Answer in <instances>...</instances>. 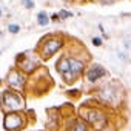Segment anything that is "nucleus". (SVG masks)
Instances as JSON below:
<instances>
[{"label":"nucleus","instance_id":"nucleus-1","mask_svg":"<svg viewBox=\"0 0 131 131\" xmlns=\"http://www.w3.org/2000/svg\"><path fill=\"white\" fill-rule=\"evenodd\" d=\"M56 70L60 74L62 80L68 85L76 83L86 70V62L74 54H63L59 57V60L56 62Z\"/></svg>","mask_w":131,"mask_h":131},{"label":"nucleus","instance_id":"nucleus-2","mask_svg":"<svg viewBox=\"0 0 131 131\" xmlns=\"http://www.w3.org/2000/svg\"><path fill=\"white\" fill-rule=\"evenodd\" d=\"M79 117H80L88 126H91L94 131H99L105 123L110 122V114H108L106 108L102 106V105L83 103V105L79 108Z\"/></svg>","mask_w":131,"mask_h":131},{"label":"nucleus","instance_id":"nucleus-3","mask_svg":"<svg viewBox=\"0 0 131 131\" xmlns=\"http://www.w3.org/2000/svg\"><path fill=\"white\" fill-rule=\"evenodd\" d=\"M96 100L105 108H116L123 100V88L117 82H110L96 90Z\"/></svg>","mask_w":131,"mask_h":131},{"label":"nucleus","instance_id":"nucleus-4","mask_svg":"<svg viewBox=\"0 0 131 131\" xmlns=\"http://www.w3.org/2000/svg\"><path fill=\"white\" fill-rule=\"evenodd\" d=\"M65 45H67V40H65V37L62 34H49L39 42L36 51L39 52L40 59L46 60V59H51L52 56H56L59 51H62Z\"/></svg>","mask_w":131,"mask_h":131},{"label":"nucleus","instance_id":"nucleus-5","mask_svg":"<svg viewBox=\"0 0 131 131\" xmlns=\"http://www.w3.org/2000/svg\"><path fill=\"white\" fill-rule=\"evenodd\" d=\"M25 97L22 96V93L16 91V90H11V88H6L2 91V96H0V110L5 113H9V111H23L25 110Z\"/></svg>","mask_w":131,"mask_h":131},{"label":"nucleus","instance_id":"nucleus-6","mask_svg":"<svg viewBox=\"0 0 131 131\" xmlns=\"http://www.w3.org/2000/svg\"><path fill=\"white\" fill-rule=\"evenodd\" d=\"M42 59L39 56L37 51H25V52H19L16 57V67L25 73L26 76L34 74L39 68H40Z\"/></svg>","mask_w":131,"mask_h":131},{"label":"nucleus","instance_id":"nucleus-7","mask_svg":"<svg viewBox=\"0 0 131 131\" xmlns=\"http://www.w3.org/2000/svg\"><path fill=\"white\" fill-rule=\"evenodd\" d=\"M28 125V114L23 111H9L3 116L5 131H22Z\"/></svg>","mask_w":131,"mask_h":131},{"label":"nucleus","instance_id":"nucleus-8","mask_svg":"<svg viewBox=\"0 0 131 131\" xmlns=\"http://www.w3.org/2000/svg\"><path fill=\"white\" fill-rule=\"evenodd\" d=\"M5 83L11 90H16L19 93H26L29 80H28V76L25 73H22L17 67H13L5 77Z\"/></svg>","mask_w":131,"mask_h":131},{"label":"nucleus","instance_id":"nucleus-9","mask_svg":"<svg viewBox=\"0 0 131 131\" xmlns=\"http://www.w3.org/2000/svg\"><path fill=\"white\" fill-rule=\"evenodd\" d=\"M108 71L99 63H91L90 67L86 65V70H85V79L88 83H97L100 79L106 77Z\"/></svg>","mask_w":131,"mask_h":131},{"label":"nucleus","instance_id":"nucleus-10","mask_svg":"<svg viewBox=\"0 0 131 131\" xmlns=\"http://www.w3.org/2000/svg\"><path fill=\"white\" fill-rule=\"evenodd\" d=\"M54 113H56V108L48 110L49 117H48L46 126H48V128H51V129H57V128H59V122H60V114H59V111H57V114H54Z\"/></svg>","mask_w":131,"mask_h":131},{"label":"nucleus","instance_id":"nucleus-11","mask_svg":"<svg viewBox=\"0 0 131 131\" xmlns=\"http://www.w3.org/2000/svg\"><path fill=\"white\" fill-rule=\"evenodd\" d=\"M67 131H90V126H88L82 119H76L74 123H73Z\"/></svg>","mask_w":131,"mask_h":131},{"label":"nucleus","instance_id":"nucleus-12","mask_svg":"<svg viewBox=\"0 0 131 131\" xmlns=\"http://www.w3.org/2000/svg\"><path fill=\"white\" fill-rule=\"evenodd\" d=\"M49 22H51V20H49V16L46 14V11H40V13L37 14V23H39L40 26H46Z\"/></svg>","mask_w":131,"mask_h":131},{"label":"nucleus","instance_id":"nucleus-13","mask_svg":"<svg viewBox=\"0 0 131 131\" xmlns=\"http://www.w3.org/2000/svg\"><path fill=\"white\" fill-rule=\"evenodd\" d=\"M57 14H59V19H60V20H65V19L73 17V13H71V11H67V9H60Z\"/></svg>","mask_w":131,"mask_h":131},{"label":"nucleus","instance_id":"nucleus-14","mask_svg":"<svg viewBox=\"0 0 131 131\" xmlns=\"http://www.w3.org/2000/svg\"><path fill=\"white\" fill-rule=\"evenodd\" d=\"M99 131H117V126H116V125L110 120V122H108V123H105V125H103Z\"/></svg>","mask_w":131,"mask_h":131},{"label":"nucleus","instance_id":"nucleus-15","mask_svg":"<svg viewBox=\"0 0 131 131\" xmlns=\"http://www.w3.org/2000/svg\"><path fill=\"white\" fill-rule=\"evenodd\" d=\"M8 31H9L11 34H17V32L20 31V26H19L17 23H9V25H8Z\"/></svg>","mask_w":131,"mask_h":131},{"label":"nucleus","instance_id":"nucleus-16","mask_svg":"<svg viewBox=\"0 0 131 131\" xmlns=\"http://www.w3.org/2000/svg\"><path fill=\"white\" fill-rule=\"evenodd\" d=\"M102 42H103V39L102 37H99V36H94L93 39H91V43L96 46V48H99V46H102Z\"/></svg>","mask_w":131,"mask_h":131},{"label":"nucleus","instance_id":"nucleus-17","mask_svg":"<svg viewBox=\"0 0 131 131\" xmlns=\"http://www.w3.org/2000/svg\"><path fill=\"white\" fill-rule=\"evenodd\" d=\"M22 5L26 9H32L34 8V0H22Z\"/></svg>","mask_w":131,"mask_h":131},{"label":"nucleus","instance_id":"nucleus-18","mask_svg":"<svg viewBox=\"0 0 131 131\" xmlns=\"http://www.w3.org/2000/svg\"><path fill=\"white\" fill-rule=\"evenodd\" d=\"M97 2L102 5V6H111V5H114L117 0H97Z\"/></svg>","mask_w":131,"mask_h":131},{"label":"nucleus","instance_id":"nucleus-19","mask_svg":"<svg viewBox=\"0 0 131 131\" xmlns=\"http://www.w3.org/2000/svg\"><path fill=\"white\" fill-rule=\"evenodd\" d=\"M99 29L102 31V39H108V34H106V31L103 29V25H102V23H99Z\"/></svg>","mask_w":131,"mask_h":131},{"label":"nucleus","instance_id":"nucleus-20","mask_svg":"<svg viewBox=\"0 0 131 131\" xmlns=\"http://www.w3.org/2000/svg\"><path fill=\"white\" fill-rule=\"evenodd\" d=\"M49 20H51V22H57V20H60V19H59V14H57V13H54V14L49 17Z\"/></svg>","mask_w":131,"mask_h":131},{"label":"nucleus","instance_id":"nucleus-21","mask_svg":"<svg viewBox=\"0 0 131 131\" xmlns=\"http://www.w3.org/2000/svg\"><path fill=\"white\" fill-rule=\"evenodd\" d=\"M63 2H67V3H71V2H74V0H63Z\"/></svg>","mask_w":131,"mask_h":131},{"label":"nucleus","instance_id":"nucleus-22","mask_svg":"<svg viewBox=\"0 0 131 131\" xmlns=\"http://www.w3.org/2000/svg\"><path fill=\"white\" fill-rule=\"evenodd\" d=\"M0 19H2V8H0Z\"/></svg>","mask_w":131,"mask_h":131},{"label":"nucleus","instance_id":"nucleus-23","mask_svg":"<svg viewBox=\"0 0 131 131\" xmlns=\"http://www.w3.org/2000/svg\"><path fill=\"white\" fill-rule=\"evenodd\" d=\"M2 36H3V34H2V31H0V39H2Z\"/></svg>","mask_w":131,"mask_h":131},{"label":"nucleus","instance_id":"nucleus-24","mask_svg":"<svg viewBox=\"0 0 131 131\" xmlns=\"http://www.w3.org/2000/svg\"><path fill=\"white\" fill-rule=\"evenodd\" d=\"M0 54H2V51H0Z\"/></svg>","mask_w":131,"mask_h":131}]
</instances>
